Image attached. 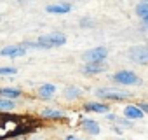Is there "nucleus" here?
<instances>
[{
  "label": "nucleus",
  "instance_id": "obj_1",
  "mask_svg": "<svg viewBox=\"0 0 148 140\" xmlns=\"http://www.w3.org/2000/svg\"><path fill=\"white\" fill-rule=\"evenodd\" d=\"M38 42L49 49V47H59V46H64L66 44V37L59 32H52V33H45V35H40L38 37Z\"/></svg>",
  "mask_w": 148,
  "mask_h": 140
},
{
  "label": "nucleus",
  "instance_id": "obj_2",
  "mask_svg": "<svg viewBox=\"0 0 148 140\" xmlns=\"http://www.w3.org/2000/svg\"><path fill=\"white\" fill-rule=\"evenodd\" d=\"M106 56H108V49L103 47V46L94 47V49H89V51H86L82 54V58H84L86 63H99V61H105Z\"/></svg>",
  "mask_w": 148,
  "mask_h": 140
},
{
  "label": "nucleus",
  "instance_id": "obj_3",
  "mask_svg": "<svg viewBox=\"0 0 148 140\" xmlns=\"http://www.w3.org/2000/svg\"><path fill=\"white\" fill-rule=\"evenodd\" d=\"M129 60L138 65H148V46H132L129 49Z\"/></svg>",
  "mask_w": 148,
  "mask_h": 140
},
{
  "label": "nucleus",
  "instance_id": "obj_4",
  "mask_svg": "<svg viewBox=\"0 0 148 140\" xmlns=\"http://www.w3.org/2000/svg\"><path fill=\"white\" fill-rule=\"evenodd\" d=\"M98 98H106V100H124L129 96V91L124 89H113V88H99L96 89Z\"/></svg>",
  "mask_w": 148,
  "mask_h": 140
},
{
  "label": "nucleus",
  "instance_id": "obj_5",
  "mask_svg": "<svg viewBox=\"0 0 148 140\" xmlns=\"http://www.w3.org/2000/svg\"><path fill=\"white\" fill-rule=\"evenodd\" d=\"M113 81L119 82V84H125V86H131V84H141V79L132 72V70H120L113 76Z\"/></svg>",
  "mask_w": 148,
  "mask_h": 140
},
{
  "label": "nucleus",
  "instance_id": "obj_6",
  "mask_svg": "<svg viewBox=\"0 0 148 140\" xmlns=\"http://www.w3.org/2000/svg\"><path fill=\"white\" fill-rule=\"evenodd\" d=\"M2 56H7V58H19V56H25L26 54V47L25 46H5L2 51H0Z\"/></svg>",
  "mask_w": 148,
  "mask_h": 140
},
{
  "label": "nucleus",
  "instance_id": "obj_7",
  "mask_svg": "<svg viewBox=\"0 0 148 140\" xmlns=\"http://www.w3.org/2000/svg\"><path fill=\"white\" fill-rule=\"evenodd\" d=\"M105 70H106V65H103V61H99V63H86L82 72L86 76H98V74L105 72Z\"/></svg>",
  "mask_w": 148,
  "mask_h": 140
},
{
  "label": "nucleus",
  "instance_id": "obj_8",
  "mask_svg": "<svg viewBox=\"0 0 148 140\" xmlns=\"http://www.w3.org/2000/svg\"><path fill=\"white\" fill-rule=\"evenodd\" d=\"M45 11H47L49 14H66V12H70V11H71V4H68V2L51 4V6H47V7H45Z\"/></svg>",
  "mask_w": 148,
  "mask_h": 140
},
{
  "label": "nucleus",
  "instance_id": "obj_9",
  "mask_svg": "<svg viewBox=\"0 0 148 140\" xmlns=\"http://www.w3.org/2000/svg\"><path fill=\"white\" fill-rule=\"evenodd\" d=\"M124 116H125L127 119L134 121V119H143V117H145V112L141 110L139 105H127V107L124 109Z\"/></svg>",
  "mask_w": 148,
  "mask_h": 140
},
{
  "label": "nucleus",
  "instance_id": "obj_10",
  "mask_svg": "<svg viewBox=\"0 0 148 140\" xmlns=\"http://www.w3.org/2000/svg\"><path fill=\"white\" fill-rule=\"evenodd\" d=\"M80 124H82V130L86 133H89V135H99V131H101L99 124L96 121H92V119H84Z\"/></svg>",
  "mask_w": 148,
  "mask_h": 140
},
{
  "label": "nucleus",
  "instance_id": "obj_11",
  "mask_svg": "<svg viewBox=\"0 0 148 140\" xmlns=\"http://www.w3.org/2000/svg\"><path fill=\"white\" fill-rule=\"evenodd\" d=\"M54 93H56V86H54V84H51V82L42 84V86L38 88V96H40L42 100H49V98H52V96H54Z\"/></svg>",
  "mask_w": 148,
  "mask_h": 140
},
{
  "label": "nucleus",
  "instance_id": "obj_12",
  "mask_svg": "<svg viewBox=\"0 0 148 140\" xmlns=\"http://www.w3.org/2000/svg\"><path fill=\"white\" fill-rule=\"evenodd\" d=\"M80 95H82V89H80V88H77V86H66V88L63 89V96H64L66 100H75V98H80Z\"/></svg>",
  "mask_w": 148,
  "mask_h": 140
},
{
  "label": "nucleus",
  "instance_id": "obj_13",
  "mask_svg": "<svg viewBox=\"0 0 148 140\" xmlns=\"http://www.w3.org/2000/svg\"><path fill=\"white\" fill-rule=\"evenodd\" d=\"M86 110H91V112H98V114H108L110 107H108L106 103L91 102V103H86Z\"/></svg>",
  "mask_w": 148,
  "mask_h": 140
},
{
  "label": "nucleus",
  "instance_id": "obj_14",
  "mask_svg": "<svg viewBox=\"0 0 148 140\" xmlns=\"http://www.w3.org/2000/svg\"><path fill=\"white\" fill-rule=\"evenodd\" d=\"M21 95V89L16 88H0V96L4 98H18Z\"/></svg>",
  "mask_w": 148,
  "mask_h": 140
},
{
  "label": "nucleus",
  "instance_id": "obj_15",
  "mask_svg": "<svg viewBox=\"0 0 148 140\" xmlns=\"http://www.w3.org/2000/svg\"><path fill=\"white\" fill-rule=\"evenodd\" d=\"M42 117H47V119H61L63 117V112L61 110H54V109H44L42 110Z\"/></svg>",
  "mask_w": 148,
  "mask_h": 140
},
{
  "label": "nucleus",
  "instance_id": "obj_16",
  "mask_svg": "<svg viewBox=\"0 0 148 140\" xmlns=\"http://www.w3.org/2000/svg\"><path fill=\"white\" fill-rule=\"evenodd\" d=\"M14 105H16V103H14L11 98H4V96L0 98V110H12Z\"/></svg>",
  "mask_w": 148,
  "mask_h": 140
},
{
  "label": "nucleus",
  "instance_id": "obj_17",
  "mask_svg": "<svg viewBox=\"0 0 148 140\" xmlns=\"http://www.w3.org/2000/svg\"><path fill=\"white\" fill-rule=\"evenodd\" d=\"M136 14L139 18H143L145 14H148V2H145V0H141V2L136 6Z\"/></svg>",
  "mask_w": 148,
  "mask_h": 140
},
{
  "label": "nucleus",
  "instance_id": "obj_18",
  "mask_svg": "<svg viewBox=\"0 0 148 140\" xmlns=\"http://www.w3.org/2000/svg\"><path fill=\"white\" fill-rule=\"evenodd\" d=\"M16 72L14 67H0V76H16Z\"/></svg>",
  "mask_w": 148,
  "mask_h": 140
},
{
  "label": "nucleus",
  "instance_id": "obj_19",
  "mask_svg": "<svg viewBox=\"0 0 148 140\" xmlns=\"http://www.w3.org/2000/svg\"><path fill=\"white\" fill-rule=\"evenodd\" d=\"M115 121H117V126H119V124H120V126H125V128H131V126H132L131 119H127V117H125V119H124V117H117Z\"/></svg>",
  "mask_w": 148,
  "mask_h": 140
},
{
  "label": "nucleus",
  "instance_id": "obj_20",
  "mask_svg": "<svg viewBox=\"0 0 148 140\" xmlns=\"http://www.w3.org/2000/svg\"><path fill=\"white\" fill-rule=\"evenodd\" d=\"M80 25H82V26H89V25H92V21H91V19H82Z\"/></svg>",
  "mask_w": 148,
  "mask_h": 140
},
{
  "label": "nucleus",
  "instance_id": "obj_21",
  "mask_svg": "<svg viewBox=\"0 0 148 140\" xmlns=\"http://www.w3.org/2000/svg\"><path fill=\"white\" fill-rule=\"evenodd\" d=\"M139 107H141V110H143L145 114H148V103H141Z\"/></svg>",
  "mask_w": 148,
  "mask_h": 140
},
{
  "label": "nucleus",
  "instance_id": "obj_22",
  "mask_svg": "<svg viewBox=\"0 0 148 140\" xmlns=\"http://www.w3.org/2000/svg\"><path fill=\"white\" fill-rule=\"evenodd\" d=\"M64 140H82V138H79V137H75V135H68Z\"/></svg>",
  "mask_w": 148,
  "mask_h": 140
},
{
  "label": "nucleus",
  "instance_id": "obj_23",
  "mask_svg": "<svg viewBox=\"0 0 148 140\" xmlns=\"http://www.w3.org/2000/svg\"><path fill=\"white\" fill-rule=\"evenodd\" d=\"M141 21H143V25H145V26H148V14H145V16L141 18Z\"/></svg>",
  "mask_w": 148,
  "mask_h": 140
},
{
  "label": "nucleus",
  "instance_id": "obj_24",
  "mask_svg": "<svg viewBox=\"0 0 148 140\" xmlns=\"http://www.w3.org/2000/svg\"><path fill=\"white\" fill-rule=\"evenodd\" d=\"M113 131H115V133H119V135H120V133H122V130H120V128H119V126H113Z\"/></svg>",
  "mask_w": 148,
  "mask_h": 140
},
{
  "label": "nucleus",
  "instance_id": "obj_25",
  "mask_svg": "<svg viewBox=\"0 0 148 140\" xmlns=\"http://www.w3.org/2000/svg\"><path fill=\"white\" fill-rule=\"evenodd\" d=\"M145 2H148V0H145Z\"/></svg>",
  "mask_w": 148,
  "mask_h": 140
}]
</instances>
